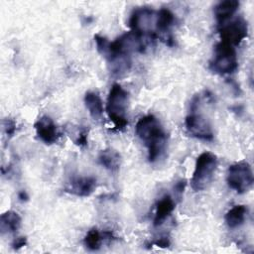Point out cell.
I'll use <instances>...</instances> for the list:
<instances>
[{
  "label": "cell",
  "instance_id": "obj_9",
  "mask_svg": "<svg viewBox=\"0 0 254 254\" xmlns=\"http://www.w3.org/2000/svg\"><path fill=\"white\" fill-rule=\"evenodd\" d=\"M34 127L38 138L47 145H52L58 142L61 137V133L59 132L56 123L47 115L40 117L35 122Z\"/></svg>",
  "mask_w": 254,
  "mask_h": 254
},
{
  "label": "cell",
  "instance_id": "obj_17",
  "mask_svg": "<svg viewBox=\"0 0 254 254\" xmlns=\"http://www.w3.org/2000/svg\"><path fill=\"white\" fill-rule=\"evenodd\" d=\"M174 24H175V15L171 10L167 8H162L157 12L156 31L158 33H161V34L169 33L171 27Z\"/></svg>",
  "mask_w": 254,
  "mask_h": 254
},
{
  "label": "cell",
  "instance_id": "obj_14",
  "mask_svg": "<svg viewBox=\"0 0 254 254\" xmlns=\"http://www.w3.org/2000/svg\"><path fill=\"white\" fill-rule=\"evenodd\" d=\"M239 7V2L236 0L221 1L214 7V15L219 24L224 23L227 19L231 18Z\"/></svg>",
  "mask_w": 254,
  "mask_h": 254
},
{
  "label": "cell",
  "instance_id": "obj_8",
  "mask_svg": "<svg viewBox=\"0 0 254 254\" xmlns=\"http://www.w3.org/2000/svg\"><path fill=\"white\" fill-rule=\"evenodd\" d=\"M185 126L188 133L199 140L211 141L213 139V131L209 121L201 114L195 113L191 110V113L186 117Z\"/></svg>",
  "mask_w": 254,
  "mask_h": 254
},
{
  "label": "cell",
  "instance_id": "obj_20",
  "mask_svg": "<svg viewBox=\"0 0 254 254\" xmlns=\"http://www.w3.org/2000/svg\"><path fill=\"white\" fill-rule=\"evenodd\" d=\"M74 144L79 146V147H84L87 145V131L84 129L79 130L75 140H74Z\"/></svg>",
  "mask_w": 254,
  "mask_h": 254
},
{
  "label": "cell",
  "instance_id": "obj_7",
  "mask_svg": "<svg viewBox=\"0 0 254 254\" xmlns=\"http://www.w3.org/2000/svg\"><path fill=\"white\" fill-rule=\"evenodd\" d=\"M218 31L221 42L235 47L247 37L248 26L242 17H237L230 22L220 24Z\"/></svg>",
  "mask_w": 254,
  "mask_h": 254
},
{
  "label": "cell",
  "instance_id": "obj_1",
  "mask_svg": "<svg viewBox=\"0 0 254 254\" xmlns=\"http://www.w3.org/2000/svg\"><path fill=\"white\" fill-rule=\"evenodd\" d=\"M135 132L148 150L149 162H156L164 154L167 146V133L158 118L152 114L141 117L136 124Z\"/></svg>",
  "mask_w": 254,
  "mask_h": 254
},
{
  "label": "cell",
  "instance_id": "obj_15",
  "mask_svg": "<svg viewBox=\"0 0 254 254\" xmlns=\"http://www.w3.org/2000/svg\"><path fill=\"white\" fill-rule=\"evenodd\" d=\"M246 215H247V207L245 205L238 204V205H234L225 213L224 219L227 226L231 229H234L244 223Z\"/></svg>",
  "mask_w": 254,
  "mask_h": 254
},
{
  "label": "cell",
  "instance_id": "obj_19",
  "mask_svg": "<svg viewBox=\"0 0 254 254\" xmlns=\"http://www.w3.org/2000/svg\"><path fill=\"white\" fill-rule=\"evenodd\" d=\"M3 127H4L5 134L9 137L13 136V134L16 131V123L12 119H8V118L5 119L3 122Z\"/></svg>",
  "mask_w": 254,
  "mask_h": 254
},
{
  "label": "cell",
  "instance_id": "obj_11",
  "mask_svg": "<svg viewBox=\"0 0 254 254\" xmlns=\"http://www.w3.org/2000/svg\"><path fill=\"white\" fill-rule=\"evenodd\" d=\"M174 209H175V201L171 197V195L166 194L162 196L156 204L153 224L155 226L161 225L171 215Z\"/></svg>",
  "mask_w": 254,
  "mask_h": 254
},
{
  "label": "cell",
  "instance_id": "obj_6",
  "mask_svg": "<svg viewBox=\"0 0 254 254\" xmlns=\"http://www.w3.org/2000/svg\"><path fill=\"white\" fill-rule=\"evenodd\" d=\"M156 17L157 12L154 10L142 7L135 9L129 19V26L134 31L140 35L149 34L153 39L157 37L154 30H156Z\"/></svg>",
  "mask_w": 254,
  "mask_h": 254
},
{
  "label": "cell",
  "instance_id": "obj_16",
  "mask_svg": "<svg viewBox=\"0 0 254 254\" xmlns=\"http://www.w3.org/2000/svg\"><path fill=\"white\" fill-rule=\"evenodd\" d=\"M21 226V216L13 210H8L0 216V230L1 233L16 232Z\"/></svg>",
  "mask_w": 254,
  "mask_h": 254
},
{
  "label": "cell",
  "instance_id": "obj_10",
  "mask_svg": "<svg viewBox=\"0 0 254 254\" xmlns=\"http://www.w3.org/2000/svg\"><path fill=\"white\" fill-rule=\"evenodd\" d=\"M97 182L93 177L72 178L64 187V191L76 196H89L96 189Z\"/></svg>",
  "mask_w": 254,
  "mask_h": 254
},
{
  "label": "cell",
  "instance_id": "obj_5",
  "mask_svg": "<svg viewBox=\"0 0 254 254\" xmlns=\"http://www.w3.org/2000/svg\"><path fill=\"white\" fill-rule=\"evenodd\" d=\"M226 182L228 187L238 193L248 191L254 183L250 164L246 161H239L230 165L227 170Z\"/></svg>",
  "mask_w": 254,
  "mask_h": 254
},
{
  "label": "cell",
  "instance_id": "obj_18",
  "mask_svg": "<svg viewBox=\"0 0 254 254\" xmlns=\"http://www.w3.org/2000/svg\"><path fill=\"white\" fill-rule=\"evenodd\" d=\"M102 239H103V236L101 235L99 230L97 228L93 227L87 231V233L84 236L83 242L87 249H89L91 251H95L100 248Z\"/></svg>",
  "mask_w": 254,
  "mask_h": 254
},
{
  "label": "cell",
  "instance_id": "obj_4",
  "mask_svg": "<svg viewBox=\"0 0 254 254\" xmlns=\"http://www.w3.org/2000/svg\"><path fill=\"white\" fill-rule=\"evenodd\" d=\"M210 69L218 74L234 72L238 67L235 48L229 44L219 42L214 48L213 58L209 63Z\"/></svg>",
  "mask_w": 254,
  "mask_h": 254
},
{
  "label": "cell",
  "instance_id": "obj_2",
  "mask_svg": "<svg viewBox=\"0 0 254 254\" xmlns=\"http://www.w3.org/2000/svg\"><path fill=\"white\" fill-rule=\"evenodd\" d=\"M128 107V92L118 83H114L108 93L106 102L107 115L118 130H123L128 124L126 111Z\"/></svg>",
  "mask_w": 254,
  "mask_h": 254
},
{
  "label": "cell",
  "instance_id": "obj_22",
  "mask_svg": "<svg viewBox=\"0 0 254 254\" xmlns=\"http://www.w3.org/2000/svg\"><path fill=\"white\" fill-rule=\"evenodd\" d=\"M185 187H186V181L185 180H181L179 181L176 186H175V192L177 194H182L184 190H185Z\"/></svg>",
  "mask_w": 254,
  "mask_h": 254
},
{
  "label": "cell",
  "instance_id": "obj_13",
  "mask_svg": "<svg viewBox=\"0 0 254 254\" xmlns=\"http://www.w3.org/2000/svg\"><path fill=\"white\" fill-rule=\"evenodd\" d=\"M84 104L89 112V115L94 120H100L103 115V102L98 93L94 91H87L84 95Z\"/></svg>",
  "mask_w": 254,
  "mask_h": 254
},
{
  "label": "cell",
  "instance_id": "obj_21",
  "mask_svg": "<svg viewBox=\"0 0 254 254\" xmlns=\"http://www.w3.org/2000/svg\"><path fill=\"white\" fill-rule=\"evenodd\" d=\"M26 244H27V238L24 236H19L13 240L12 248L15 250H19L20 248L24 247Z\"/></svg>",
  "mask_w": 254,
  "mask_h": 254
},
{
  "label": "cell",
  "instance_id": "obj_23",
  "mask_svg": "<svg viewBox=\"0 0 254 254\" xmlns=\"http://www.w3.org/2000/svg\"><path fill=\"white\" fill-rule=\"evenodd\" d=\"M154 244L156 246H159L161 248H166V247H169L170 246V240L167 238V237H163V238H160L159 240L155 241Z\"/></svg>",
  "mask_w": 254,
  "mask_h": 254
},
{
  "label": "cell",
  "instance_id": "obj_12",
  "mask_svg": "<svg viewBox=\"0 0 254 254\" xmlns=\"http://www.w3.org/2000/svg\"><path fill=\"white\" fill-rule=\"evenodd\" d=\"M98 163L101 166H103L106 170L115 173L120 168L121 156L114 149H104L98 155Z\"/></svg>",
  "mask_w": 254,
  "mask_h": 254
},
{
  "label": "cell",
  "instance_id": "obj_3",
  "mask_svg": "<svg viewBox=\"0 0 254 254\" xmlns=\"http://www.w3.org/2000/svg\"><path fill=\"white\" fill-rule=\"evenodd\" d=\"M217 168V158L211 152L201 153L195 161L194 171L190 179V187L194 191L206 189L211 183Z\"/></svg>",
  "mask_w": 254,
  "mask_h": 254
},
{
  "label": "cell",
  "instance_id": "obj_24",
  "mask_svg": "<svg viewBox=\"0 0 254 254\" xmlns=\"http://www.w3.org/2000/svg\"><path fill=\"white\" fill-rule=\"evenodd\" d=\"M19 198H21L22 200L27 199V195H26V193H25L24 191H21V192L19 193Z\"/></svg>",
  "mask_w": 254,
  "mask_h": 254
}]
</instances>
